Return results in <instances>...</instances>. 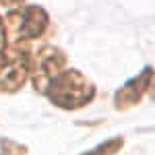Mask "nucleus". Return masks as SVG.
Segmentation results:
<instances>
[{
  "instance_id": "1",
  "label": "nucleus",
  "mask_w": 155,
  "mask_h": 155,
  "mask_svg": "<svg viewBox=\"0 0 155 155\" xmlns=\"http://www.w3.org/2000/svg\"><path fill=\"white\" fill-rule=\"evenodd\" d=\"M44 93L54 106L62 110H77L95 97V87L79 71H64L50 81Z\"/></svg>"
},
{
  "instance_id": "2",
  "label": "nucleus",
  "mask_w": 155,
  "mask_h": 155,
  "mask_svg": "<svg viewBox=\"0 0 155 155\" xmlns=\"http://www.w3.org/2000/svg\"><path fill=\"white\" fill-rule=\"evenodd\" d=\"M29 66V48L25 44L0 50V93L19 91L27 81Z\"/></svg>"
},
{
  "instance_id": "3",
  "label": "nucleus",
  "mask_w": 155,
  "mask_h": 155,
  "mask_svg": "<svg viewBox=\"0 0 155 155\" xmlns=\"http://www.w3.org/2000/svg\"><path fill=\"white\" fill-rule=\"evenodd\" d=\"M8 35L15 44H21L25 39H35L44 35L48 27V15L39 6H25L17 11H8Z\"/></svg>"
},
{
  "instance_id": "4",
  "label": "nucleus",
  "mask_w": 155,
  "mask_h": 155,
  "mask_svg": "<svg viewBox=\"0 0 155 155\" xmlns=\"http://www.w3.org/2000/svg\"><path fill=\"white\" fill-rule=\"evenodd\" d=\"M64 54L58 48L52 46H44L37 52L35 62H33V87L37 91H46L48 83L58 77L62 66H64Z\"/></svg>"
},
{
  "instance_id": "5",
  "label": "nucleus",
  "mask_w": 155,
  "mask_h": 155,
  "mask_svg": "<svg viewBox=\"0 0 155 155\" xmlns=\"http://www.w3.org/2000/svg\"><path fill=\"white\" fill-rule=\"evenodd\" d=\"M153 83V71L145 68L139 77L130 79L122 89H118V93L114 97V106L118 110H126V107L139 104V99L143 97V93L149 89V85Z\"/></svg>"
},
{
  "instance_id": "6",
  "label": "nucleus",
  "mask_w": 155,
  "mask_h": 155,
  "mask_svg": "<svg viewBox=\"0 0 155 155\" xmlns=\"http://www.w3.org/2000/svg\"><path fill=\"white\" fill-rule=\"evenodd\" d=\"M122 143H124L122 137H116V139L104 141L101 145H97L95 149H91V151H87V153H83V155H114L122 149Z\"/></svg>"
},
{
  "instance_id": "7",
  "label": "nucleus",
  "mask_w": 155,
  "mask_h": 155,
  "mask_svg": "<svg viewBox=\"0 0 155 155\" xmlns=\"http://www.w3.org/2000/svg\"><path fill=\"white\" fill-rule=\"evenodd\" d=\"M0 155H27V147L8 139H0Z\"/></svg>"
},
{
  "instance_id": "8",
  "label": "nucleus",
  "mask_w": 155,
  "mask_h": 155,
  "mask_svg": "<svg viewBox=\"0 0 155 155\" xmlns=\"http://www.w3.org/2000/svg\"><path fill=\"white\" fill-rule=\"evenodd\" d=\"M4 44H6V31H4V25L0 21V50H4Z\"/></svg>"
},
{
  "instance_id": "9",
  "label": "nucleus",
  "mask_w": 155,
  "mask_h": 155,
  "mask_svg": "<svg viewBox=\"0 0 155 155\" xmlns=\"http://www.w3.org/2000/svg\"><path fill=\"white\" fill-rule=\"evenodd\" d=\"M25 0H0V4L2 6H17V4H21Z\"/></svg>"
},
{
  "instance_id": "10",
  "label": "nucleus",
  "mask_w": 155,
  "mask_h": 155,
  "mask_svg": "<svg viewBox=\"0 0 155 155\" xmlns=\"http://www.w3.org/2000/svg\"><path fill=\"white\" fill-rule=\"evenodd\" d=\"M155 81V79H153ZM151 93H153V99H155V85H153V89H151Z\"/></svg>"
}]
</instances>
